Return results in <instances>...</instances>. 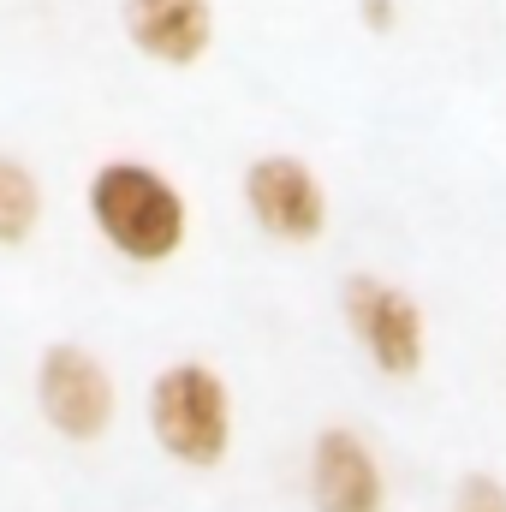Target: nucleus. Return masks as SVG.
Wrapping results in <instances>:
<instances>
[{"label": "nucleus", "instance_id": "obj_1", "mask_svg": "<svg viewBox=\"0 0 506 512\" xmlns=\"http://www.w3.org/2000/svg\"><path fill=\"white\" fill-rule=\"evenodd\" d=\"M84 203H90V221L108 239V251H120L137 268L173 262V256L185 251V239H191V203H185V191L161 167H149V161H126V155L102 161L90 173Z\"/></svg>", "mask_w": 506, "mask_h": 512}, {"label": "nucleus", "instance_id": "obj_2", "mask_svg": "<svg viewBox=\"0 0 506 512\" xmlns=\"http://www.w3.org/2000/svg\"><path fill=\"white\" fill-rule=\"evenodd\" d=\"M149 435L185 471H215L233 453V387L215 364L179 358L149 382Z\"/></svg>", "mask_w": 506, "mask_h": 512}, {"label": "nucleus", "instance_id": "obj_3", "mask_svg": "<svg viewBox=\"0 0 506 512\" xmlns=\"http://www.w3.org/2000/svg\"><path fill=\"white\" fill-rule=\"evenodd\" d=\"M340 310H346V328L364 346L370 370H381L387 382H411L429 364V322L405 286H393L381 274H346Z\"/></svg>", "mask_w": 506, "mask_h": 512}, {"label": "nucleus", "instance_id": "obj_4", "mask_svg": "<svg viewBox=\"0 0 506 512\" xmlns=\"http://www.w3.org/2000/svg\"><path fill=\"white\" fill-rule=\"evenodd\" d=\"M36 411L72 447L102 441L114 429V411H120V393H114L108 364L90 346H78V340L42 346V358H36Z\"/></svg>", "mask_w": 506, "mask_h": 512}, {"label": "nucleus", "instance_id": "obj_5", "mask_svg": "<svg viewBox=\"0 0 506 512\" xmlns=\"http://www.w3.org/2000/svg\"><path fill=\"white\" fill-rule=\"evenodd\" d=\"M245 209L280 245H316L334 215L328 185L316 179V167L304 155H256L245 167Z\"/></svg>", "mask_w": 506, "mask_h": 512}, {"label": "nucleus", "instance_id": "obj_6", "mask_svg": "<svg viewBox=\"0 0 506 512\" xmlns=\"http://www.w3.org/2000/svg\"><path fill=\"white\" fill-rule=\"evenodd\" d=\"M310 507L316 512H387V477L358 429L328 423L310 441Z\"/></svg>", "mask_w": 506, "mask_h": 512}, {"label": "nucleus", "instance_id": "obj_7", "mask_svg": "<svg viewBox=\"0 0 506 512\" xmlns=\"http://www.w3.org/2000/svg\"><path fill=\"white\" fill-rule=\"evenodd\" d=\"M120 30L143 60L191 72L215 48V0H120Z\"/></svg>", "mask_w": 506, "mask_h": 512}, {"label": "nucleus", "instance_id": "obj_8", "mask_svg": "<svg viewBox=\"0 0 506 512\" xmlns=\"http://www.w3.org/2000/svg\"><path fill=\"white\" fill-rule=\"evenodd\" d=\"M36 227H42V185L18 155H0V251L30 245Z\"/></svg>", "mask_w": 506, "mask_h": 512}, {"label": "nucleus", "instance_id": "obj_9", "mask_svg": "<svg viewBox=\"0 0 506 512\" xmlns=\"http://www.w3.org/2000/svg\"><path fill=\"white\" fill-rule=\"evenodd\" d=\"M453 512H506V483L495 471H465L453 489Z\"/></svg>", "mask_w": 506, "mask_h": 512}, {"label": "nucleus", "instance_id": "obj_10", "mask_svg": "<svg viewBox=\"0 0 506 512\" xmlns=\"http://www.w3.org/2000/svg\"><path fill=\"white\" fill-rule=\"evenodd\" d=\"M358 18H364V30H393L399 24V0H358Z\"/></svg>", "mask_w": 506, "mask_h": 512}]
</instances>
